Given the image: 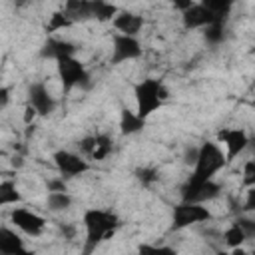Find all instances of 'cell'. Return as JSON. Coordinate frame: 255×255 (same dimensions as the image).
<instances>
[{
    "label": "cell",
    "mask_w": 255,
    "mask_h": 255,
    "mask_svg": "<svg viewBox=\"0 0 255 255\" xmlns=\"http://www.w3.org/2000/svg\"><path fill=\"white\" fill-rule=\"evenodd\" d=\"M225 153H223V147L217 143V141H205L197 147V157H195V163L191 165L193 167V173L187 181V185L183 187V191H189L209 179L215 177V173H219L225 165Z\"/></svg>",
    "instance_id": "6da1fadb"
},
{
    "label": "cell",
    "mask_w": 255,
    "mask_h": 255,
    "mask_svg": "<svg viewBox=\"0 0 255 255\" xmlns=\"http://www.w3.org/2000/svg\"><path fill=\"white\" fill-rule=\"evenodd\" d=\"M118 217L112 211H104V209H86L84 211V227H86V241H88V249H94L98 243L112 239L116 229H118Z\"/></svg>",
    "instance_id": "7a4b0ae2"
},
{
    "label": "cell",
    "mask_w": 255,
    "mask_h": 255,
    "mask_svg": "<svg viewBox=\"0 0 255 255\" xmlns=\"http://www.w3.org/2000/svg\"><path fill=\"white\" fill-rule=\"evenodd\" d=\"M133 98H135V114L141 120H147L151 114H155L163 102L167 100V90L159 80H141L133 88Z\"/></svg>",
    "instance_id": "3957f363"
},
{
    "label": "cell",
    "mask_w": 255,
    "mask_h": 255,
    "mask_svg": "<svg viewBox=\"0 0 255 255\" xmlns=\"http://www.w3.org/2000/svg\"><path fill=\"white\" fill-rule=\"evenodd\" d=\"M213 215L201 201H183L173 209V229H183L195 223H205Z\"/></svg>",
    "instance_id": "277c9868"
},
{
    "label": "cell",
    "mask_w": 255,
    "mask_h": 255,
    "mask_svg": "<svg viewBox=\"0 0 255 255\" xmlns=\"http://www.w3.org/2000/svg\"><path fill=\"white\" fill-rule=\"evenodd\" d=\"M217 143L223 147L225 153V161L231 163L235 161V157H239L245 147L249 145V135L243 128H223L217 133Z\"/></svg>",
    "instance_id": "5b68a950"
},
{
    "label": "cell",
    "mask_w": 255,
    "mask_h": 255,
    "mask_svg": "<svg viewBox=\"0 0 255 255\" xmlns=\"http://www.w3.org/2000/svg\"><path fill=\"white\" fill-rule=\"evenodd\" d=\"M10 219L16 229H20L22 233H26L30 237H40L46 229V219L40 213L26 209V207H14L10 213Z\"/></svg>",
    "instance_id": "8992f818"
},
{
    "label": "cell",
    "mask_w": 255,
    "mask_h": 255,
    "mask_svg": "<svg viewBox=\"0 0 255 255\" xmlns=\"http://www.w3.org/2000/svg\"><path fill=\"white\" fill-rule=\"evenodd\" d=\"M56 62H58L60 80H62V84H64L66 90H72L76 86H82L88 80V72H86L84 64L76 56H66V58L56 60Z\"/></svg>",
    "instance_id": "52a82bcc"
},
{
    "label": "cell",
    "mask_w": 255,
    "mask_h": 255,
    "mask_svg": "<svg viewBox=\"0 0 255 255\" xmlns=\"http://www.w3.org/2000/svg\"><path fill=\"white\" fill-rule=\"evenodd\" d=\"M52 159H54L56 169L62 173V177H76V175H82L90 169L88 159H84L82 155L68 151V149H58L52 155Z\"/></svg>",
    "instance_id": "ba28073f"
},
{
    "label": "cell",
    "mask_w": 255,
    "mask_h": 255,
    "mask_svg": "<svg viewBox=\"0 0 255 255\" xmlns=\"http://www.w3.org/2000/svg\"><path fill=\"white\" fill-rule=\"evenodd\" d=\"M141 56V44L137 36H126V34H116L112 40V64H122L129 62Z\"/></svg>",
    "instance_id": "9c48e42d"
},
{
    "label": "cell",
    "mask_w": 255,
    "mask_h": 255,
    "mask_svg": "<svg viewBox=\"0 0 255 255\" xmlns=\"http://www.w3.org/2000/svg\"><path fill=\"white\" fill-rule=\"evenodd\" d=\"M28 104L36 110L38 116H50L56 110V98L48 92L42 82H34L28 88Z\"/></svg>",
    "instance_id": "30bf717a"
},
{
    "label": "cell",
    "mask_w": 255,
    "mask_h": 255,
    "mask_svg": "<svg viewBox=\"0 0 255 255\" xmlns=\"http://www.w3.org/2000/svg\"><path fill=\"white\" fill-rule=\"evenodd\" d=\"M181 14H183V26L187 30L205 28L207 24L217 20V16H215V12L211 8H207L205 4H197V2L191 8H187L185 12H181Z\"/></svg>",
    "instance_id": "8fae6325"
},
{
    "label": "cell",
    "mask_w": 255,
    "mask_h": 255,
    "mask_svg": "<svg viewBox=\"0 0 255 255\" xmlns=\"http://www.w3.org/2000/svg\"><path fill=\"white\" fill-rule=\"evenodd\" d=\"M114 28L118 30V34H126V36H137L139 30L143 28V16L128 12V10H118V14L112 18Z\"/></svg>",
    "instance_id": "7c38bea8"
},
{
    "label": "cell",
    "mask_w": 255,
    "mask_h": 255,
    "mask_svg": "<svg viewBox=\"0 0 255 255\" xmlns=\"http://www.w3.org/2000/svg\"><path fill=\"white\" fill-rule=\"evenodd\" d=\"M24 239L16 233V229L0 225V255H16V253H26Z\"/></svg>",
    "instance_id": "4fadbf2b"
},
{
    "label": "cell",
    "mask_w": 255,
    "mask_h": 255,
    "mask_svg": "<svg viewBox=\"0 0 255 255\" xmlns=\"http://www.w3.org/2000/svg\"><path fill=\"white\" fill-rule=\"evenodd\" d=\"M64 12L72 18V22L88 20V18H92L94 4H92V0H66Z\"/></svg>",
    "instance_id": "5bb4252c"
},
{
    "label": "cell",
    "mask_w": 255,
    "mask_h": 255,
    "mask_svg": "<svg viewBox=\"0 0 255 255\" xmlns=\"http://www.w3.org/2000/svg\"><path fill=\"white\" fill-rule=\"evenodd\" d=\"M42 54L48 56V58L60 60V58H66V56H76V46L68 40H48Z\"/></svg>",
    "instance_id": "9a60e30c"
},
{
    "label": "cell",
    "mask_w": 255,
    "mask_h": 255,
    "mask_svg": "<svg viewBox=\"0 0 255 255\" xmlns=\"http://www.w3.org/2000/svg\"><path fill=\"white\" fill-rule=\"evenodd\" d=\"M145 126V120H141L133 110H128L124 108L122 114H120V131L124 135H131V133H137L141 131Z\"/></svg>",
    "instance_id": "2e32d148"
},
{
    "label": "cell",
    "mask_w": 255,
    "mask_h": 255,
    "mask_svg": "<svg viewBox=\"0 0 255 255\" xmlns=\"http://www.w3.org/2000/svg\"><path fill=\"white\" fill-rule=\"evenodd\" d=\"M72 205V195L68 193V189H60V191H48V197H46V207L54 213H60V211H66L70 209Z\"/></svg>",
    "instance_id": "e0dca14e"
},
{
    "label": "cell",
    "mask_w": 255,
    "mask_h": 255,
    "mask_svg": "<svg viewBox=\"0 0 255 255\" xmlns=\"http://www.w3.org/2000/svg\"><path fill=\"white\" fill-rule=\"evenodd\" d=\"M22 201V195L12 179H2L0 181V207L4 205H16Z\"/></svg>",
    "instance_id": "ac0fdd59"
},
{
    "label": "cell",
    "mask_w": 255,
    "mask_h": 255,
    "mask_svg": "<svg viewBox=\"0 0 255 255\" xmlns=\"http://www.w3.org/2000/svg\"><path fill=\"white\" fill-rule=\"evenodd\" d=\"M112 149H114L112 137L106 135V133H102V135H96L94 147H92V151H90L88 157H90V159H96V161H102V159H106V157L112 153Z\"/></svg>",
    "instance_id": "d6986e66"
},
{
    "label": "cell",
    "mask_w": 255,
    "mask_h": 255,
    "mask_svg": "<svg viewBox=\"0 0 255 255\" xmlns=\"http://www.w3.org/2000/svg\"><path fill=\"white\" fill-rule=\"evenodd\" d=\"M247 239H249V237H247V233L241 229V225H239L237 221H235V223H231V225L223 231V243H225L229 249L243 245Z\"/></svg>",
    "instance_id": "ffe728a7"
},
{
    "label": "cell",
    "mask_w": 255,
    "mask_h": 255,
    "mask_svg": "<svg viewBox=\"0 0 255 255\" xmlns=\"http://www.w3.org/2000/svg\"><path fill=\"white\" fill-rule=\"evenodd\" d=\"M92 4H94L92 18H96L100 22H112V18L118 14V8L106 0H92Z\"/></svg>",
    "instance_id": "44dd1931"
},
{
    "label": "cell",
    "mask_w": 255,
    "mask_h": 255,
    "mask_svg": "<svg viewBox=\"0 0 255 255\" xmlns=\"http://www.w3.org/2000/svg\"><path fill=\"white\" fill-rule=\"evenodd\" d=\"M72 24H74L72 18H70L64 10H58V12H54V14L50 16L46 28H48L50 32H60V30H64V28H70Z\"/></svg>",
    "instance_id": "7402d4cb"
},
{
    "label": "cell",
    "mask_w": 255,
    "mask_h": 255,
    "mask_svg": "<svg viewBox=\"0 0 255 255\" xmlns=\"http://www.w3.org/2000/svg\"><path fill=\"white\" fill-rule=\"evenodd\" d=\"M221 38H223V28H221L219 20H215V22L205 26V40L209 44H217V42H221Z\"/></svg>",
    "instance_id": "603a6c76"
},
{
    "label": "cell",
    "mask_w": 255,
    "mask_h": 255,
    "mask_svg": "<svg viewBox=\"0 0 255 255\" xmlns=\"http://www.w3.org/2000/svg\"><path fill=\"white\" fill-rule=\"evenodd\" d=\"M135 177L143 185H151V183L157 181V171L153 167H139V169H135Z\"/></svg>",
    "instance_id": "cb8c5ba5"
},
{
    "label": "cell",
    "mask_w": 255,
    "mask_h": 255,
    "mask_svg": "<svg viewBox=\"0 0 255 255\" xmlns=\"http://www.w3.org/2000/svg\"><path fill=\"white\" fill-rule=\"evenodd\" d=\"M243 175H245V183L251 187L253 183H255V163H253V159H247L245 161V165H243Z\"/></svg>",
    "instance_id": "d4e9b609"
},
{
    "label": "cell",
    "mask_w": 255,
    "mask_h": 255,
    "mask_svg": "<svg viewBox=\"0 0 255 255\" xmlns=\"http://www.w3.org/2000/svg\"><path fill=\"white\" fill-rule=\"evenodd\" d=\"M94 141H96V135H88V137H84V139L80 141V151L86 153V155H90V151H92V147H94Z\"/></svg>",
    "instance_id": "484cf974"
},
{
    "label": "cell",
    "mask_w": 255,
    "mask_h": 255,
    "mask_svg": "<svg viewBox=\"0 0 255 255\" xmlns=\"http://www.w3.org/2000/svg\"><path fill=\"white\" fill-rule=\"evenodd\" d=\"M195 4V0H171V6L179 12H185L187 8H191Z\"/></svg>",
    "instance_id": "4316f807"
},
{
    "label": "cell",
    "mask_w": 255,
    "mask_h": 255,
    "mask_svg": "<svg viewBox=\"0 0 255 255\" xmlns=\"http://www.w3.org/2000/svg\"><path fill=\"white\" fill-rule=\"evenodd\" d=\"M60 189H66L64 177H58V179H50L48 181V191H60Z\"/></svg>",
    "instance_id": "83f0119b"
},
{
    "label": "cell",
    "mask_w": 255,
    "mask_h": 255,
    "mask_svg": "<svg viewBox=\"0 0 255 255\" xmlns=\"http://www.w3.org/2000/svg\"><path fill=\"white\" fill-rule=\"evenodd\" d=\"M227 2H231V0H203L201 4H205L207 8H211L213 12H217V10H219V8H223Z\"/></svg>",
    "instance_id": "f1b7e54d"
},
{
    "label": "cell",
    "mask_w": 255,
    "mask_h": 255,
    "mask_svg": "<svg viewBox=\"0 0 255 255\" xmlns=\"http://www.w3.org/2000/svg\"><path fill=\"white\" fill-rule=\"evenodd\" d=\"M60 231H62V235H64L66 239H74V235H76V227H74V225H68V223L60 225Z\"/></svg>",
    "instance_id": "f546056e"
},
{
    "label": "cell",
    "mask_w": 255,
    "mask_h": 255,
    "mask_svg": "<svg viewBox=\"0 0 255 255\" xmlns=\"http://www.w3.org/2000/svg\"><path fill=\"white\" fill-rule=\"evenodd\" d=\"M36 116H38V114H36V110L28 104V106H26V110H24V124H32V120H34Z\"/></svg>",
    "instance_id": "4dcf8cb0"
},
{
    "label": "cell",
    "mask_w": 255,
    "mask_h": 255,
    "mask_svg": "<svg viewBox=\"0 0 255 255\" xmlns=\"http://www.w3.org/2000/svg\"><path fill=\"white\" fill-rule=\"evenodd\" d=\"M195 157H197V147H191V149H187L183 161H185L187 165H193V163H195Z\"/></svg>",
    "instance_id": "1f68e13d"
},
{
    "label": "cell",
    "mask_w": 255,
    "mask_h": 255,
    "mask_svg": "<svg viewBox=\"0 0 255 255\" xmlns=\"http://www.w3.org/2000/svg\"><path fill=\"white\" fill-rule=\"evenodd\" d=\"M6 104H8V90L2 88V90H0V108H4Z\"/></svg>",
    "instance_id": "d6a6232c"
},
{
    "label": "cell",
    "mask_w": 255,
    "mask_h": 255,
    "mask_svg": "<svg viewBox=\"0 0 255 255\" xmlns=\"http://www.w3.org/2000/svg\"><path fill=\"white\" fill-rule=\"evenodd\" d=\"M12 2H14V6H16V8H26L32 0H12Z\"/></svg>",
    "instance_id": "836d02e7"
},
{
    "label": "cell",
    "mask_w": 255,
    "mask_h": 255,
    "mask_svg": "<svg viewBox=\"0 0 255 255\" xmlns=\"http://www.w3.org/2000/svg\"><path fill=\"white\" fill-rule=\"evenodd\" d=\"M0 177H2V169H0Z\"/></svg>",
    "instance_id": "e575fe53"
}]
</instances>
